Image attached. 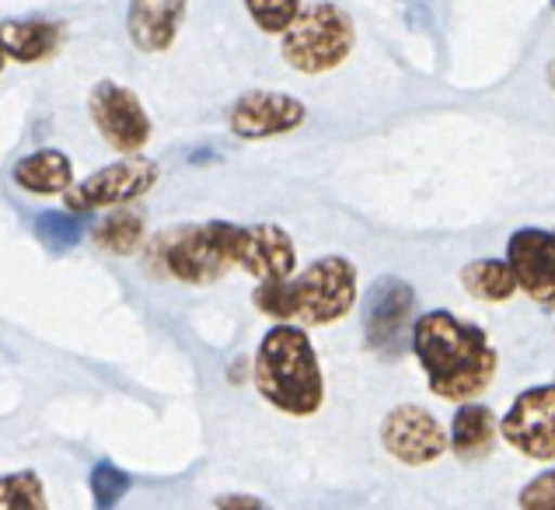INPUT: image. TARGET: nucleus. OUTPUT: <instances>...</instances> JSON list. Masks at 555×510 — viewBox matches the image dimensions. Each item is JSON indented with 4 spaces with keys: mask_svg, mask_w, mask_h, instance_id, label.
<instances>
[{
    "mask_svg": "<svg viewBox=\"0 0 555 510\" xmlns=\"http://www.w3.org/2000/svg\"><path fill=\"white\" fill-rule=\"evenodd\" d=\"M552 8H555V0H552Z\"/></svg>",
    "mask_w": 555,
    "mask_h": 510,
    "instance_id": "nucleus-28",
    "label": "nucleus"
},
{
    "mask_svg": "<svg viewBox=\"0 0 555 510\" xmlns=\"http://www.w3.org/2000/svg\"><path fill=\"white\" fill-rule=\"evenodd\" d=\"M506 263L514 266L517 286L538 308L555 311V231L520 228L506 242Z\"/></svg>",
    "mask_w": 555,
    "mask_h": 510,
    "instance_id": "nucleus-12",
    "label": "nucleus"
},
{
    "mask_svg": "<svg viewBox=\"0 0 555 510\" xmlns=\"http://www.w3.org/2000/svg\"><path fill=\"white\" fill-rule=\"evenodd\" d=\"M353 42L357 25L350 14L332 0H319L300 11V18L280 42V53L300 74H325L353 53Z\"/></svg>",
    "mask_w": 555,
    "mask_h": 510,
    "instance_id": "nucleus-4",
    "label": "nucleus"
},
{
    "mask_svg": "<svg viewBox=\"0 0 555 510\" xmlns=\"http://www.w3.org/2000/svg\"><path fill=\"white\" fill-rule=\"evenodd\" d=\"M380 444L402 466H430L448 451V430L423 406H395L380 423Z\"/></svg>",
    "mask_w": 555,
    "mask_h": 510,
    "instance_id": "nucleus-11",
    "label": "nucleus"
},
{
    "mask_svg": "<svg viewBox=\"0 0 555 510\" xmlns=\"http://www.w3.org/2000/svg\"><path fill=\"white\" fill-rule=\"evenodd\" d=\"M548 510H555V507H548Z\"/></svg>",
    "mask_w": 555,
    "mask_h": 510,
    "instance_id": "nucleus-29",
    "label": "nucleus"
},
{
    "mask_svg": "<svg viewBox=\"0 0 555 510\" xmlns=\"http://www.w3.org/2000/svg\"><path fill=\"white\" fill-rule=\"evenodd\" d=\"M140 242H144V220H140L137 214L119 211L94 228V245L113 252V255H130L140 248Z\"/></svg>",
    "mask_w": 555,
    "mask_h": 510,
    "instance_id": "nucleus-19",
    "label": "nucleus"
},
{
    "mask_svg": "<svg viewBox=\"0 0 555 510\" xmlns=\"http://www.w3.org/2000/svg\"><path fill=\"white\" fill-rule=\"evenodd\" d=\"M88 486H91L94 507H99V510H113L126 497V493H130L133 480L119 466H113V461H99V466L91 469Z\"/></svg>",
    "mask_w": 555,
    "mask_h": 510,
    "instance_id": "nucleus-22",
    "label": "nucleus"
},
{
    "mask_svg": "<svg viewBox=\"0 0 555 510\" xmlns=\"http://www.w3.org/2000/svg\"><path fill=\"white\" fill-rule=\"evenodd\" d=\"M0 46H4V56L11 63H42L56 56L63 46V25L50 18H8L4 31H0Z\"/></svg>",
    "mask_w": 555,
    "mask_h": 510,
    "instance_id": "nucleus-15",
    "label": "nucleus"
},
{
    "mask_svg": "<svg viewBox=\"0 0 555 510\" xmlns=\"http://www.w3.org/2000/svg\"><path fill=\"white\" fill-rule=\"evenodd\" d=\"M405 4H423V0H405Z\"/></svg>",
    "mask_w": 555,
    "mask_h": 510,
    "instance_id": "nucleus-27",
    "label": "nucleus"
},
{
    "mask_svg": "<svg viewBox=\"0 0 555 510\" xmlns=\"http://www.w3.org/2000/svg\"><path fill=\"white\" fill-rule=\"evenodd\" d=\"M0 510H50L39 475L31 469L8 472L0 480Z\"/></svg>",
    "mask_w": 555,
    "mask_h": 510,
    "instance_id": "nucleus-21",
    "label": "nucleus"
},
{
    "mask_svg": "<svg viewBox=\"0 0 555 510\" xmlns=\"http://www.w3.org/2000/svg\"><path fill=\"white\" fill-rule=\"evenodd\" d=\"M251 305L280 322L332 326L357 305V266L343 255H322L300 277L259 283Z\"/></svg>",
    "mask_w": 555,
    "mask_h": 510,
    "instance_id": "nucleus-2",
    "label": "nucleus"
},
{
    "mask_svg": "<svg viewBox=\"0 0 555 510\" xmlns=\"http://www.w3.org/2000/svg\"><path fill=\"white\" fill-rule=\"evenodd\" d=\"M151 255L165 266V273L193 286L217 283L234 266L224 255V248H220L214 225H189L157 234Z\"/></svg>",
    "mask_w": 555,
    "mask_h": 510,
    "instance_id": "nucleus-7",
    "label": "nucleus"
},
{
    "mask_svg": "<svg viewBox=\"0 0 555 510\" xmlns=\"http://www.w3.org/2000/svg\"><path fill=\"white\" fill-rule=\"evenodd\" d=\"M308 109L294 94L283 91H248L231 105V133L242 140L283 137L305 123Z\"/></svg>",
    "mask_w": 555,
    "mask_h": 510,
    "instance_id": "nucleus-13",
    "label": "nucleus"
},
{
    "mask_svg": "<svg viewBox=\"0 0 555 510\" xmlns=\"http://www.w3.org/2000/svg\"><path fill=\"white\" fill-rule=\"evenodd\" d=\"M500 434V423L493 409L482 403H462L451 420V448L457 458L475 461L493 451V441Z\"/></svg>",
    "mask_w": 555,
    "mask_h": 510,
    "instance_id": "nucleus-17",
    "label": "nucleus"
},
{
    "mask_svg": "<svg viewBox=\"0 0 555 510\" xmlns=\"http://www.w3.org/2000/svg\"><path fill=\"white\" fill-rule=\"evenodd\" d=\"M548 81H552V88H555V63H552V67H548Z\"/></svg>",
    "mask_w": 555,
    "mask_h": 510,
    "instance_id": "nucleus-26",
    "label": "nucleus"
},
{
    "mask_svg": "<svg viewBox=\"0 0 555 510\" xmlns=\"http://www.w3.org/2000/svg\"><path fill=\"white\" fill-rule=\"evenodd\" d=\"M154 182H157V165L151 157L130 154V157H122V162H113L94 175H88L85 182L67 189L63 200H67V211H74V214L108 211V206H122V203L151 193Z\"/></svg>",
    "mask_w": 555,
    "mask_h": 510,
    "instance_id": "nucleus-9",
    "label": "nucleus"
},
{
    "mask_svg": "<svg viewBox=\"0 0 555 510\" xmlns=\"http://www.w3.org/2000/svg\"><path fill=\"white\" fill-rule=\"evenodd\" d=\"M503 441L534 461H555V385H534L500 420Z\"/></svg>",
    "mask_w": 555,
    "mask_h": 510,
    "instance_id": "nucleus-10",
    "label": "nucleus"
},
{
    "mask_svg": "<svg viewBox=\"0 0 555 510\" xmlns=\"http://www.w3.org/2000/svg\"><path fill=\"white\" fill-rule=\"evenodd\" d=\"M210 225L224 255L248 277H256L259 283L294 277L297 248L280 225H228V220H210Z\"/></svg>",
    "mask_w": 555,
    "mask_h": 510,
    "instance_id": "nucleus-5",
    "label": "nucleus"
},
{
    "mask_svg": "<svg viewBox=\"0 0 555 510\" xmlns=\"http://www.w3.org/2000/svg\"><path fill=\"white\" fill-rule=\"evenodd\" d=\"M462 283L475 301H486V305H500L517 294L514 266L506 259H472L462 266Z\"/></svg>",
    "mask_w": 555,
    "mask_h": 510,
    "instance_id": "nucleus-18",
    "label": "nucleus"
},
{
    "mask_svg": "<svg viewBox=\"0 0 555 510\" xmlns=\"http://www.w3.org/2000/svg\"><path fill=\"white\" fill-rule=\"evenodd\" d=\"M36 234H39V242L50 248L53 255L70 252L85 238L81 214H74V211H46L36 220Z\"/></svg>",
    "mask_w": 555,
    "mask_h": 510,
    "instance_id": "nucleus-20",
    "label": "nucleus"
},
{
    "mask_svg": "<svg viewBox=\"0 0 555 510\" xmlns=\"http://www.w3.org/2000/svg\"><path fill=\"white\" fill-rule=\"evenodd\" d=\"M217 510H273V507L259 497H251V493H220Z\"/></svg>",
    "mask_w": 555,
    "mask_h": 510,
    "instance_id": "nucleus-25",
    "label": "nucleus"
},
{
    "mask_svg": "<svg viewBox=\"0 0 555 510\" xmlns=\"http://www.w3.org/2000/svg\"><path fill=\"white\" fill-rule=\"evenodd\" d=\"M245 8L262 31L287 36L291 25L300 18V0H245Z\"/></svg>",
    "mask_w": 555,
    "mask_h": 510,
    "instance_id": "nucleus-23",
    "label": "nucleus"
},
{
    "mask_svg": "<svg viewBox=\"0 0 555 510\" xmlns=\"http://www.w3.org/2000/svg\"><path fill=\"white\" fill-rule=\"evenodd\" d=\"M88 113L102 140L126 157L144 151L151 143L154 133L151 116L130 88H122L116 81H99L88 94Z\"/></svg>",
    "mask_w": 555,
    "mask_h": 510,
    "instance_id": "nucleus-8",
    "label": "nucleus"
},
{
    "mask_svg": "<svg viewBox=\"0 0 555 510\" xmlns=\"http://www.w3.org/2000/svg\"><path fill=\"white\" fill-rule=\"evenodd\" d=\"M517 507L520 510H548V507H555V469H548L545 475H538V480H531L525 489H520Z\"/></svg>",
    "mask_w": 555,
    "mask_h": 510,
    "instance_id": "nucleus-24",
    "label": "nucleus"
},
{
    "mask_svg": "<svg viewBox=\"0 0 555 510\" xmlns=\"http://www.w3.org/2000/svg\"><path fill=\"white\" fill-rule=\"evenodd\" d=\"M256 388L269 406L291 417H311L325 403V378L314 357L308 332L294 322H280L256 349Z\"/></svg>",
    "mask_w": 555,
    "mask_h": 510,
    "instance_id": "nucleus-3",
    "label": "nucleus"
},
{
    "mask_svg": "<svg viewBox=\"0 0 555 510\" xmlns=\"http://www.w3.org/2000/svg\"><path fill=\"white\" fill-rule=\"evenodd\" d=\"M14 182L31 196H56L74 189V165L63 151H31L22 162H14Z\"/></svg>",
    "mask_w": 555,
    "mask_h": 510,
    "instance_id": "nucleus-16",
    "label": "nucleus"
},
{
    "mask_svg": "<svg viewBox=\"0 0 555 510\" xmlns=\"http://www.w3.org/2000/svg\"><path fill=\"white\" fill-rule=\"evenodd\" d=\"M412 308H416V291L399 277L377 280L367 297H363V340L367 349L380 360H402L412 346Z\"/></svg>",
    "mask_w": 555,
    "mask_h": 510,
    "instance_id": "nucleus-6",
    "label": "nucleus"
},
{
    "mask_svg": "<svg viewBox=\"0 0 555 510\" xmlns=\"http://www.w3.org/2000/svg\"><path fill=\"white\" fill-rule=\"evenodd\" d=\"M189 0H130L126 31L140 53H165L176 42Z\"/></svg>",
    "mask_w": 555,
    "mask_h": 510,
    "instance_id": "nucleus-14",
    "label": "nucleus"
},
{
    "mask_svg": "<svg viewBox=\"0 0 555 510\" xmlns=\"http://www.w3.org/2000/svg\"><path fill=\"white\" fill-rule=\"evenodd\" d=\"M412 354L420 360L430 392L448 403H472L496 374V349L489 346L486 332L443 308L416 318Z\"/></svg>",
    "mask_w": 555,
    "mask_h": 510,
    "instance_id": "nucleus-1",
    "label": "nucleus"
}]
</instances>
